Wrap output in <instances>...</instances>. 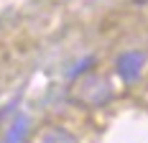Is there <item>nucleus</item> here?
Here are the masks:
<instances>
[{
	"label": "nucleus",
	"instance_id": "obj_1",
	"mask_svg": "<svg viewBox=\"0 0 148 143\" xmlns=\"http://www.w3.org/2000/svg\"><path fill=\"white\" fill-rule=\"evenodd\" d=\"M112 97V85L105 74H84L72 87V100L84 107H100Z\"/></svg>",
	"mask_w": 148,
	"mask_h": 143
},
{
	"label": "nucleus",
	"instance_id": "obj_2",
	"mask_svg": "<svg viewBox=\"0 0 148 143\" xmlns=\"http://www.w3.org/2000/svg\"><path fill=\"white\" fill-rule=\"evenodd\" d=\"M143 67H146V54L143 51H125L115 61V72L120 74L123 82H135L140 77Z\"/></svg>",
	"mask_w": 148,
	"mask_h": 143
},
{
	"label": "nucleus",
	"instance_id": "obj_3",
	"mask_svg": "<svg viewBox=\"0 0 148 143\" xmlns=\"http://www.w3.org/2000/svg\"><path fill=\"white\" fill-rule=\"evenodd\" d=\"M41 143H79V141H77V135L69 133L66 128H61V125H51V128L44 130Z\"/></svg>",
	"mask_w": 148,
	"mask_h": 143
},
{
	"label": "nucleus",
	"instance_id": "obj_4",
	"mask_svg": "<svg viewBox=\"0 0 148 143\" xmlns=\"http://www.w3.org/2000/svg\"><path fill=\"white\" fill-rule=\"evenodd\" d=\"M26 125H28V120L21 115L18 120L13 123V128H10V133H8V138H5V143H21V138H23V133H26Z\"/></svg>",
	"mask_w": 148,
	"mask_h": 143
},
{
	"label": "nucleus",
	"instance_id": "obj_5",
	"mask_svg": "<svg viewBox=\"0 0 148 143\" xmlns=\"http://www.w3.org/2000/svg\"><path fill=\"white\" fill-rule=\"evenodd\" d=\"M135 5H148V0H133Z\"/></svg>",
	"mask_w": 148,
	"mask_h": 143
}]
</instances>
